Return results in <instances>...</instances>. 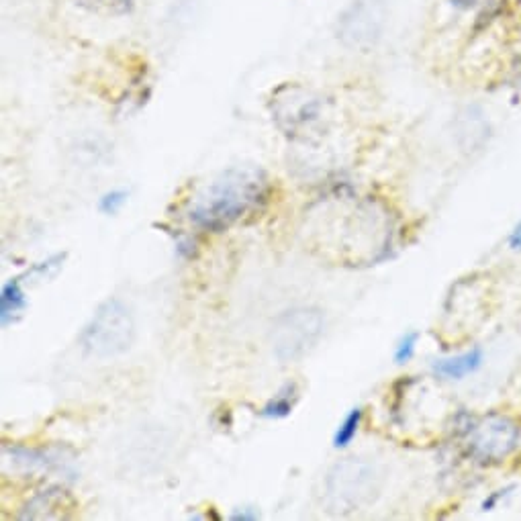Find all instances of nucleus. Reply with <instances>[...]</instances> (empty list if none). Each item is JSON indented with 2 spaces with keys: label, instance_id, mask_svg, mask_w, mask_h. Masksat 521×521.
I'll use <instances>...</instances> for the list:
<instances>
[{
  "label": "nucleus",
  "instance_id": "obj_1",
  "mask_svg": "<svg viewBox=\"0 0 521 521\" xmlns=\"http://www.w3.org/2000/svg\"><path fill=\"white\" fill-rule=\"evenodd\" d=\"M268 193L270 180L262 168H229L197 195L188 219L203 231L223 233L258 211L268 201Z\"/></svg>",
  "mask_w": 521,
  "mask_h": 521
},
{
  "label": "nucleus",
  "instance_id": "obj_2",
  "mask_svg": "<svg viewBox=\"0 0 521 521\" xmlns=\"http://www.w3.org/2000/svg\"><path fill=\"white\" fill-rule=\"evenodd\" d=\"M270 113L282 135L293 141H311L321 135L327 119L325 101L297 82H284L272 90Z\"/></svg>",
  "mask_w": 521,
  "mask_h": 521
},
{
  "label": "nucleus",
  "instance_id": "obj_3",
  "mask_svg": "<svg viewBox=\"0 0 521 521\" xmlns=\"http://www.w3.org/2000/svg\"><path fill=\"white\" fill-rule=\"evenodd\" d=\"M460 419V436L466 454L475 462L483 466H495L505 462L517 450L521 430L509 415L462 413Z\"/></svg>",
  "mask_w": 521,
  "mask_h": 521
},
{
  "label": "nucleus",
  "instance_id": "obj_4",
  "mask_svg": "<svg viewBox=\"0 0 521 521\" xmlns=\"http://www.w3.org/2000/svg\"><path fill=\"white\" fill-rule=\"evenodd\" d=\"M135 340V321L129 307L119 299H107L92 313L80 334V346L97 358L125 354Z\"/></svg>",
  "mask_w": 521,
  "mask_h": 521
},
{
  "label": "nucleus",
  "instance_id": "obj_5",
  "mask_svg": "<svg viewBox=\"0 0 521 521\" xmlns=\"http://www.w3.org/2000/svg\"><path fill=\"white\" fill-rule=\"evenodd\" d=\"M323 311L311 305H301L282 311L272 325L270 346L278 362H299L313 352L323 336Z\"/></svg>",
  "mask_w": 521,
  "mask_h": 521
},
{
  "label": "nucleus",
  "instance_id": "obj_6",
  "mask_svg": "<svg viewBox=\"0 0 521 521\" xmlns=\"http://www.w3.org/2000/svg\"><path fill=\"white\" fill-rule=\"evenodd\" d=\"M376 472L370 464L348 458L329 470L325 479V503L334 513H352L376 497Z\"/></svg>",
  "mask_w": 521,
  "mask_h": 521
},
{
  "label": "nucleus",
  "instance_id": "obj_7",
  "mask_svg": "<svg viewBox=\"0 0 521 521\" xmlns=\"http://www.w3.org/2000/svg\"><path fill=\"white\" fill-rule=\"evenodd\" d=\"M385 23L387 7L383 0H352L338 17V39L354 50H368L383 37Z\"/></svg>",
  "mask_w": 521,
  "mask_h": 521
},
{
  "label": "nucleus",
  "instance_id": "obj_8",
  "mask_svg": "<svg viewBox=\"0 0 521 521\" xmlns=\"http://www.w3.org/2000/svg\"><path fill=\"white\" fill-rule=\"evenodd\" d=\"M483 364H485V352L483 348L475 346L456 356L436 360L432 370L438 378H444V381H464L466 376L477 374L483 368Z\"/></svg>",
  "mask_w": 521,
  "mask_h": 521
},
{
  "label": "nucleus",
  "instance_id": "obj_9",
  "mask_svg": "<svg viewBox=\"0 0 521 521\" xmlns=\"http://www.w3.org/2000/svg\"><path fill=\"white\" fill-rule=\"evenodd\" d=\"M23 276H15L11 280H7L0 289V321L3 325H11L15 323L25 311H27V295L23 289Z\"/></svg>",
  "mask_w": 521,
  "mask_h": 521
},
{
  "label": "nucleus",
  "instance_id": "obj_10",
  "mask_svg": "<svg viewBox=\"0 0 521 521\" xmlns=\"http://www.w3.org/2000/svg\"><path fill=\"white\" fill-rule=\"evenodd\" d=\"M297 401H299V389H297L295 383H291V385L284 387L278 395H274V397L262 407L260 415H262L264 419H287V417L293 413Z\"/></svg>",
  "mask_w": 521,
  "mask_h": 521
},
{
  "label": "nucleus",
  "instance_id": "obj_11",
  "mask_svg": "<svg viewBox=\"0 0 521 521\" xmlns=\"http://www.w3.org/2000/svg\"><path fill=\"white\" fill-rule=\"evenodd\" d=\"M362 421H364V409L362 407H354L346 417L344 421L338 425V430L334 434V440H331V444H334L336 450H346L358 436L360 428H362Z\"/></svg>",
  "mask_w": 521,
  "mask_h": 521
},
{
  "label": "nucleus",
  "instance_id": "obj_12",
  "mask_svg": "<svg viewBox=\"0 0 521 521\" xmlns=\"http://www.w3.org/2000/svg\"><path fill=\"white\" fill-rule=\"evenodd\" d=\"M76 5L101 17H125L131 15L135 0H76Z\"/></svg>",
  "mask_w": 521,
  "mask_h": 521
},
{
  "label": "nucleus",
  "instance_id": "obj_13",
  "mask_svg": "<svg viewBox=\"0 0 521 521\" xmlns=\"http://www.w3.org/2000/svg\"><path fill=\"white\" fill-rule=\"evenodd\" d=\"M417 344H419V334H417V331H407V334H403V336L399 338L397 346H395V352H393L395 364H399V366L409 364V362L415 358Z\"/></svg>",
  "mask_w": 521,
  "mask_h": 521
},
{
  "label": "nucleus",
  "instance_id": "obj_14",
  "mask_svg": "<svg viewBox=\"0 0 521 521\" xmlns=\"http://www.w3.org/2000/svg\"><path fill=\"white\" fill-rule=\"evenodd\" d=\"M127 199H129V193L127 191H123V188H113V191H109V193H105L101 199H99V211L103 213V215H117L123 207H125V203H127Z\"/></svg>",
  "mask_w": 521,
  "mask_h": 521
},
{
  "label": "nucleus",
  "instance_id": "obj_15",
  "mask_svg": "<svg viewBox=\"0 0 521 521\" xmlns=\"http://www.w3.org/2000/svg\"><path fill=\"white\" fill-rule=\"evenodd\" d=\"M515 487L513 485H509V487H503V489H497V491H493V493H489L485 499H483V503H481V511H485V513H489V511H495L509 495H511V491H513Z\"/></svg>",
  "mask_w": 521,
  "mask_h": 521
},
{
  "label": "nucleus",
  "instance_id": "obj_16",
  "mask_svg": "<svg viewBox=\"0 0 521 521\" xmlns=\"http://www.w3.org/2000/svg\"><path fill=\"white\" fill-rule=\"evenodd\" d=\"M507 246L513 252H521V219L513 225V229L509 231V238H507Z\"/></svg>",
  "mask_w": 521,
  "mask_h": 521
},
{
  "label": "nucleus",
  "instance_id": "obj_17",
  "mask_svg": "<svg viewBox=\"0 0 521 521\" xmlns=\"http://www.w3.org/2000/svg\"><path fill=\"white\" fill-rule=\"evenodd\" d=\"M260 515L254 509H242V511H235L231 513L233 521H256Z\"/></svg>",
  "mask_w": 521,
  "mask_h": 521
}]
</instances>
